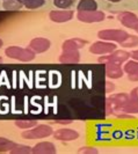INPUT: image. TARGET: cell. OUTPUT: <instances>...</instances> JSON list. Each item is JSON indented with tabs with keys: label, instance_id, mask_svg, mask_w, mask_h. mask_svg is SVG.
Segmentation results:
<instances>
[{
	"label": "cell",
	"instance_id": "18",
	"mask_svg": "<svg viewBox=\"0 0 138 154\" xmlns=\"http://www.w3.org/2000/svg\"><path fill=\"white\" fill-rule=\"evenodd\" d=\"M23 5L19 0H4L2 8L5 11H20L22 9Z\"/></svg>",
	"mask_w": 138,
	"mask_h": 154
},
{
	"label": "cell",
	"instance_id": "29",
	"mask_svg": "<svg viewBox=\"0 0 138 154\" xmlns=\"http://www.w3.org/2000/svg\"><path fill=\"white\" fill-rule=\"evenodd\" d=\"M109 2H114V4H117V2H121L122 0H108Z\"/></svg>",
	"mask_w": 138,
	"mask_h": 154
},
{
	"label": "cell",
	"instance_id": "25",
	"mask_svg": "<svg viewBox=\"0 0 138 154\" xmlns=\"http://www.w3.org/2000/svg\"><path fill=\"white\" fill-rule=\"evenodd\" d=\"M78 153L79 154H98L99 153V149L94 146H85L81 147L78 149Z\"/></svg>",
	"mask_w": 138,
	"mask_h": 154
},
{
	"label": "cell",
	"instance_id": "13",
	"mask_svg": "<svg viewBox=\"0 0 138 154\" xmlns=\"http://www.w3.org/2000/svg\"><path fill=\"white\" fill-rule=\"evenodd\" d=\"M138 88H135L130 93V101L128 102V104L122 109V112L124 114H138Z\"/></svg>",
	"mask_w": 138,
	"mask_h": 154
},
{
	"label": "cell",
	"instance_id": "2",
	"mask_svg": "<svg viewBox=\"0 0 138 154\" xmlns=\"http://www.w3.org/2000/svg\"><path fill=\"white\" fill-rule=\"evenodd\" d=\"M54 130L50 125L48 124H37L31 129H27L22 132L23 139H29V140H35V139H43L52 136Z\"/></svg>",
	"mask_w": 138,
	"mask_h": 154
},
{
	"label": "cell",
	"instance_id": "9",
	"mask_svg": "<svg viewBox=\"0 0 138 154\" xmlns=\"http://www.w3.org/2000/svg\"><path fill=\"white\" fill-rule=\"evenodd\" d=\"M50 46H51V42H50V39L45 38V37H36L29 42V49H31L35 54L46 52L50 49Z\"/></svg>",
	"mask_w": 138,
	"mask_h": 154
},
{
	"label": "cell",
	"instance_id": "10",
	"mask_svg": "<svg viewBox=\"0 0 138 154\" xmlns=\"http://www.w3.org/2000/svg\"><path fill=\"white\" fill-rule=\"evenodd\" d=\"M117 20L122 23L125 28L135 29L138 24V16L132 12H122L117 15Z\"/></svg>",
	"mask_w": 138,
	"mask_h": 154
},
{
	"label": "cell",
	"instance_id": "26",
	"mask_svg": "<svg viewBox=\"0 0 138 154\" xmlns=\"http://www.w3.org/2000/svg\"><path fill=\"white\" fill-rule=\"evenodd\" d=\"M114 91H115V85H114V82L107 81V82H106V93L111 94V93H114Z\"/></svg>",
	"mask_w": 138,
	"mask_h": 154
},
{
	"label": "cell",
	"instance_id": "7",
	"mask_svg": "<svg viewBox=\"0 0 138 154\" xmlns=\"http://www.w3.org/2000/svg\"><path fill=\"white\" fill-rule=\"evenodd\" d=\"M74 12L71 9H55L49 13V19L56 23L69 22L73 19Z\"/></svg>",
	"mask_w": 138,
	"mask_h": 154
},
{
	"label": "cell",
	"instance_id": "4",
	"mask_svg": "<svg viewBox=\"0 0 138 154\" xmlns=\"http://www.w3.org/2000/svg\"><path fill=\"white\" fill-rule=\"evenodd\" d=\"M130 58V52L125 51V50H117L113 51L109 54H103L100 56L98 62L102 64H107V63H116V64H123L127 60H129Z\"/></svg>",
	"mask_w": 138,
	"mask_h": 154
},
{
	"label": "cell",
	"instance_id": "14",
	"mask_svg": "<svg viewBox=\"0 0 138 154\" xmlns=\"http://www.w3.org/2000/svg\"><path fill=\"white\" fill-rule=\"evenodd\" d=\"M123 72L128 74L130 81H138V62L136 60H127L123 66Z\"/></svg>",
	"mask_w": 138,
	"mask_h": 154
},
{
	"label": "cell",
	"instance_id": "31",
	"mask_svg": "<svg viewBox=\"0 0 138 154\" xmlns=\"http://www.w3.org/2000/svg\"><path fill=\"white\" fill-rule=\"evenodd\" d=\"M133 30H135V31H136V32H137V34H138V24H137V26H136V28H135Z\"/></svg>",
	"mask_w": 138,
	"mask_h": 154
},
{
	"label": "cell",
	"instance_id": "19",
	"mask_svg": "<svg viewBox=\"0 0 138 154\" xmlns=\"http://www.w3.org/2000/svg\"><path fill=\"white\" fill-rule=\"evenodd\" d=\"M23 5V7L28 9H37L45 5V0H19Z\"/></svg>",
	"mask_w": 138,
	"mask_h": 154
},
{
	"label": "cell",
	"instance_id": "3",
	"mask_svg": "<svg viewBox=\"0 0 138 154\" xmlns=\"http://www.w3.org/2000/svg\"><path fill=\"white\" fill-rule=\"evenodd\" d=\"M129 35H130L129 32H127L125 30H121V29H103L98 32V37L100 39L113 42V43H122L123 41L127 39Z\"/></svg>",
	"mask_w": 138,
	"mask_h": 154
},
{
	"label": "cell",
	"instance_id": "32",
	"mask_svg": "<svg viewBox=\"0 0 138 154\" xmlns=\"http://www.w3.org/2000/svg\"><path fill=\"white\" fill-rule=\"evenodd\" d=\"M2 62V57H0V63Z\"/></svg>",
	"mask_w": 138,
	"mask_h": 154
},
{
	"label": "cell",
	"instance_id": "12",
	"mask_svg": "<svg viewBox=\"0 0 138 154\" xmlns=\"http://www.w3.org/2000/svg\"><path fill=\"white\" fill-rule=\"evenodd\" d=\"M80 62L79 50H64L59 56V63L61 64H78Z\"/></svg>",
	"mask_w": 138,
	"mask_h": 154
},
{
	"label": "cell",
	"instance_id": "21",
	"mask_svg": "<svg viewBox=\"0 0 138 154\" xmlns=\"http://www.w3.org/2000/svg\"><path fill=\"white\" fill-rule=\"evenodd\" d=\"M11 154H29L31 153V147L23 144H17L16 143L14 147L11 149Z\"/></svg>",
	"mask_w": 138,
	"mask_h": 154
},
{
	"label": "cell",
	"instance_id": "27",
	"mask_svg": "<svg viewBox=\"0 0 138 154\" xmlns=\"http://www.w3.org/2000/svg\"><path fill=\"white\" fill-rule=\"evenodd\" d=\"M130 58H132L133 60L138 62V50H133L130 52Z\"/></svg>",
	"mask_w": 138,
	"mask_h": 154
},
{
	"label": "cell",
	"instance_id": "15",
	"mask_svg": "<svg viewBox=\"0 0 138 154\" xmlns=\"http://www.w3.org/2000/svg\"><path fill=\"white\" fill-rule=\"evenodd\" d=\"M106 65V74L109 79L115 80L123 77V69L121 67V64H116V63H107Z\"/></svg>",
	"mask_w": 138,
	"mask_h": 154
},
{
	"label": "cell",
	"instance_id": "6",
	"mask_svg": "<svg viewBox=\"0 0 138 154\" xmlns=\"http://www.w3.org/2000/svg\"><path fill=\"white\" fill-rule=\"evenodd\" d=\"M77 19L84 23H98L102 22L106 19V14L101 11H86L77 12Z\"/></svg>",
	"mask_w": 138,
	"mask_h": 154
},
{
	"label": "cell",
	"instance_id": "11",
	"mask_svg": "<svg viewBox=\"0 0 138 154\" xmlns=\"http://www.w3.org/2000/svg\"><path fill=\"white\" fill-rule=\"evenodd\" d=\"M31 153L34 154H56L57 148L51 141H41L31 147Z\"/></svg>",
	"mask_w": 138,
	"mask_h": 154
},
{
	"label": "cell",
	"instance_id": "20",
	"mask_svg": "<svg viewBox=\"0 0 138 154\" xmlns=\"http://www.w3.org/2000/svg\"><path fill=\"white\" fill-rule=\"evenodd\" d=\"M16 143L5 138V137H0V153H8L11 152V149L14 147Z\"/></svg>",
	"mask_w": 138,
	"mask_h": 154
},
{
	"label": "cell",
	"instance_id": "30",
	"mask_svg": "<svg viewBox=\"0 0 138 154\" xmlns=\"http://www.w3.org/2000/svg\"><path fill=\"white\" fill-rule=\"evenodd\" d=\"M2 45H4V41H2V39L0 38V49L2 48Z\"/></svg>",
	"mask_w": 138,
	"mask_h": 154
},
{
	"label": "cell",
	"instance_id": "17",
	"mask_svg": "<svg viewBox=\"0 0 138 154\" xmlns=\"http://www.w3.org/2000/svg\"><path fill=\"white\" fill-rule=\"evenodd\" d=\"M78 12H86V11H98V2L96 0H80L77 5Z\"/></svg>",
	"mask_w": 138,
	"mask_h": 154
},
{
	"label": "cell",
	"instance_id": "22",
	"mask_svg": "<svg viewBox=\"0 0 138 154\" xmlns=\"http://www.w3.org/2000/svg\"><path fill=\"white\" fill-rule=\"evenodd\" d=\"M122 48L129 49V48H135L138 45V37L136 35H129L125 41H123L122 43H120Z\"/></svg>",
	"mask_w": 138,
	"mask_h": 154
},
{
	"label": "cell",
	"instance_id": "23",
	"mask_svg": "<svg viewBox=\"0 0 138 154\" xmlns=\"http://www.w3.org/2000/svg\"><path fill=\"white\" fill-rule=\"evenodd\" d=\"M14 124H15L19 129L27 130V129H31L35 125H37V122L36 121H31V119H28V121L27 119H22V121H15Z\"/></svg>",
	"mask_w": 138,
	"mask_h": 154
},
{
	"label": "cell",
	"instance_id": "1",
	"mask_svg": "<svg viewBox=\"0 0 138 154\" xmlns=\"http://www.w3.org/2000/svg\"><path fill=\"white\" fill-rule=\"evenodd\" d=\"M5 56H7L8 58H11V59L17 60V62L29 63L35 59L36 54L29 48H21V46L12 45L6 48Z\"/></svg>",
	"mask_w": 138,
	"mask_h": 154
},
{
	"label": "cell",
	"instance_id": "24",
	"mask_svg": "<svg viewBox=\"0 0 138 154\" xmlns=\"http://www.w3.org/2000/svg\"><path fill=\"white\" fill-rule=\"evenodd\" d=\"M54 5L59 9H69L74 5V0H54Z\"/></svg>",
	"mask_w": 138,
	"mask_h": 154
},
{
	"label": "cell",
	"instance_id": "16",
	"mask_svg": "<svg viewBox=\"0 0 138 154\" xmlns=\"http://www.w3.org/2000/svg\"><path fill=\"white\" fill-rule=\"evenodd\" d=\"M87 44V41H85L83 38H71L66 39L63 44H61V50H80L83 49L85 45Z\"/></svg>",
	"mask_w": 138,
	"mask_h": 154
},
{
	"label": "cell",
	"instance_id": "28",
	"mask_svg": "<svg viewBox=\"0 0 138 154\" xmlns=\"http://www.w3.org/2000/svg\"><path fill=\"white\" fill-rule=\"evenodd\" d=\"M56 124H61V125H67V124H71L72 121H55Z\"/></svg>",
	"mask_w": 138,
	"mask_h": 154
},
{
	"label": "cell",
	"instance_id": "5",
	"mask_svg": "<svg viewBox=\"0 0 138 154\" xmlns=\"http://www.w3.org/2000/svg\"><path fill=\"white\" fill-rule=\"evenodd\" d=\"M117 49V45L113 42H107V41H102L100 39L98 42H94L92 45L89 46V52L93 54H109L113 51H115Z\"/></svg>",
	"mask_w": 138,
	"mask_h": 154
},
{
	"label": "cell",
	"instance_id": "8",
	"mask_svg": "<svg viewBox=\"0 0 138 154\" xmlns=\"http://www.w3.org/2000/svg\"><path fill=\"white\" fill-rule=\"evenodd\" d=\"M55 139L59 140V141H65V143H69V141H73V140H77L79 138V132L73 130V129H59V130H56L52 133Z\"/></svg>",
	"mask_w": 138,
	"mask_h": 154
}]
</instances>
